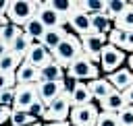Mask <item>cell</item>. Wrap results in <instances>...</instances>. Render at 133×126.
Instances as JSON below:
<instances>
[{
	"label": "cell",
	"mask_w": 133,
	"mask_h": 126,
	"mask_svg": "<svg viewBox=\"0 0 133 126\" xmlns=\"http://www.w3.org/2000/svg\"><path fill=\"white\" fill-rule=\"evenodd\" d=\"M37 99L35 85H15V101L12 109H27Z\"/></svg>",
	"instance_id": "30bf717a"
},
{
	"label": "cell",
	"mask_w": 133,
	"mask_h": 126,
	"mask_svg": "<svg viewBox=\"0 0 133 126\" xmlns=\"http://www.w3.org/2000/svg\"><path fill=\"white\" fill-rule=\"evenodd\" d=\"M39 83V70L21 62L15 70V85H37Z\"/></svg>",
	"instance_id": "5bb4252c"
},
{
	"label": "cell",
	"mask_w": 133,
	"mask_h": 126,
	"mask_svg": "<svg viewBox=\"0 0 133 126\" xmlns=\"http://www.w3.org/2000/svg\"><path fill=\"white\" fill-rule=\"evenodd\" d=\"M10 109H12V107H6V105L0 103V126H4V124L8 122V118H10Z\"/></svg>",
	"instance_id": "8d00e7d4"
},
{
	"label": "cell",
	"mask_w": 133,
	"mask_h": 126,
	"mask_svg": "<svg viewBox=\"0 0 133 126\" xmlns=\"http://www.w3.org/2000/svg\"><path fill=\"white\" fill-rule=\"evenodd\" d=\"M96 126H118L116 114H112V112H100L98 120H96Z\"/></svg>",
	"instance_id": "1f68e13d"
},
{
	"label": "cell",
	"mask_w": 133,
	"mask_h": 126,
	"mask_svg": "<svg viewBox=\"0 0 133 126\" xmlns=\"http://www.w3.org/2000/svg\"><path fill=\"white\" fill-rule=\"evenodd\" d=\"M106 81L110 83V87H112L114 91L123 93L125 89H129V87L133 85V72H131L129 68H118V70L106 74Z\"/></svg>",
	"instance_id": "4fadbf2b"
},
{
	"label": "cell",
	"mask_w": 133,
	"mask_h": 126,
	"mask_svg": "<svg viewBox=\"0 0 133 126\" xmlns=\"http://www.w3.org/2000/svg\"><path fill=\"white\" fill-rule=\"evenodd\" d=\"M123 97H125L127 105H133V85H131L129 89H125V91H123Z\"/></svg>",
	"instance_id": "f35d334b"
},
{
	"label": "cell",
	"mask_w": 133,
	"mask_h": 126,
	"mask_svg": "<svg viewBox=\"0 0 133 126\" xmlns=\"http://www.w3.org/2000/svg\"><path fill=\"white\" fill-rule=\"evenodd\" d=\"M15 87V74H2L0 72V91Z\"/></svg>",
	"instance_id": "e575fe53"
},
{
	"label": "cell",
	"mask_w": 133,
	"mask_h": 126,
	"mask_svg": "<svg viewBox=\"0 0 133 126\" xmlns=\"http://www.w3.org/2000/svg\"><path fill=\"white\" fill-rule=\"evenodd\" d=\"M46 4L54 10V12H58L60 17H69L75 8H77V4H75V0H46Z\"/></svg>",
	"instance_id": "d4e9b609"
},
{
	"label": "cell",
	"mask_w": 133,
	"mask_h": 126,
	"mask_svg": "<svg viewBox=\"0 0 133 126\" xmlns=\"http://www.w3.org/2000/svg\"><path fill=\"white\" fill-rule=\"evenodd\" d=\"M89 21H91V33L108 35V31L112 29V21H110L104 12H100V14H91V17H89Z\"/></svg>",
	"instance_id": "7402d4cb"
},
{
	"label": "cell",
	"mask_w": 133,
	"mask_h": 126,
	"mask_svg": "<svg viewBox=\"0 0 133 126\" xmlns=\"http://www.w3.org/2000/svg\"><path fill=\"white\" fill-rule=\"evenodd\" d=\"M98 114H100V109H98L96 103L71 107V112H69V124L71 126H96Z\"/></svg>",
	"instance_id": "5b68a950"
},
{
	"label": "cell",
	"mask_w": 133,
	"mask_h": 126,
	"mask_svg": "<svg viewBox=\"0 0 133 126\" xmlns=\"http://www.w3.org/2000/svg\"><path fill=\"white\" fill-rule=\"evenodd\" d=\"M114 29L133 31V2H129V6L114 19Z\"/></svg>",
	"instance_id": "603a6c76"
},
{
	"label": "cell",
	"mask_w": 133,
	"mask_h": 126,
	"mask_svg": "<svg viewBox=\"0 0 133 126\" xmlns=\"http://www.w3.org/2000/svg\"><path fill=\"white\" fill-rule=\"evenodd\" d=\"M12 101H15V87H12V89H4V91H0V103H2V105L12 107Z\"/></svg>",
	"instance_id": "836d02e7"
},
{
	"label": "cell",
	"mask_w": 133,
	"mask_h": 126,
	"mask_svg": "<svg viewBox=\"0 0 133 126\" xmlns=\"http://www.w3.org/2000/svg\"><path fill=\"white\" fill-rule=\"evenodd\" d=\"M66 29L64 27H58V29H46L44 31V35H42V39H39V43L48 50V52H52V50H56L58 48V43L66 37Z\"/></svg>",
	"instance_id": "2e32d148"
},
{
	"label": "cell",
	"mask_w": 133,
	"mask_h": 126,
	"mask_svg": "<svg viewBox=\"0 0 133 126\" xmlns=\"http://www.w3.org/2000/svg\"><path fill=\"white\" fill-rule=\"evenodd\" d=\"M52 60V56H50V52L42 45V43H33L29 50H27V54H25V58H23V62L25 64H29V66H33V68H42L44 64H48Z\"/></svg>",
	"instance_id": "7c38bea8"
},
{
	"label": "cell",
	"mask_w": 133,
	"mask_h": 126,
	"mask_svg": "<svg viewBox=\"0 0 133 126\" xmlns=\"http://www.w3.org/2000/svg\"><path fill=\"white\" fill-rule=\"evenodd\" d=\"M87 89H89V93H91V97H94L96 101H102L106 95H110V93L114 91L106 78H94V81H87Z\"/></svg>",
	"instance_id": "ac0fdd59"
},
{
	"label": "cell",
	"mask_w": 133,
	"mask_h": 126,
	"mask_svg": "<svg viewBox=\"0 0 133 126\" xmlns=\"http://www.w3.org/2000/svg\"><path fill=\"white\" fill-rule=\"evenodd\" d=\"M6 8H8V0H0V14H6Z\"/></svg>",
	"instance_id": "60d3db41"
},
{
	"label": "cell",
	"mask_w": 133,
	"mask_h": 126,
	"mask_svg": "<svg viewBox=\"0 0 133 126\" xmlns=\"http://www.w3.org/2000/svg\"><path fill=\"white\" fill-rule=\"evenodd\" d=\"M50 56H52L54 62H58L62 68H66L73 60H77V58L81 56V43H79V37H77L75 33H66V37L58 43L56 50L50 52Z\"/></svg>",
	"instance_id": "7a4b0ae2"
},
{
	"label": "cell",
	"mask_w": 133,
	"mask_h": 126,
	"mask_svg": "<svg viewBox=\"0 0 133 126\" xmlns=\"http://www.w3.org/2000/svg\"><path fill=\"white\" fill-rule=\"evenodd\" d=\"M77 4V8L79 10H83L85 14H100V12H104V8H106V0H79V2H75Z\"/></svg>",
	"instance_id": "cb8c5ba5"
},
{
	"label": "cell",
	"mask_w": 133,
	"mask_h": 126,
	"mask_svg": "<svg viewBox=\"0 0 133 126\" xmlns=\"http://www.w3.org/2000/svg\"><path fill=\"white\" fill-rule=\"evenodd\" d=\"M23 62L21 56L12 54V52H6L2 58H0V72L2 74H15V70L19 68V64Z\"/></svg>",
	"instance_id": "44dd1931"
},
{
	"label": "cell",
	"mask_w": 133,
	"mask_h": 126,
	"mask_svg": "<svg viewBox=\"0 0 133 126\" xmlns=\"http://www.w3.org/2000/svg\"><path fill=\"white\" fill-rule=\"evenodd\" d=\"M8 25V19H6V14H0V29H4Z\"/></svg>",
	"instance_id": "7bdbcfd3"
},
{
	"label": "cell",
	"mask_w": 133,
	"mask_h": 126,
	"mask_svg": "<svg viewBox=\"0 0 133 126\" xmlns=\"http://www.w3.org/2000/svg\"><path fill=\"white\" fill-rule=\"evenodd\" d=\"M39 8L37 0H8V8H6V19L8 23L23 27L27 21H31L35 17Z\"/></svg>",
	"instance_id": "6da1fadb"
},
{
	"label": "cell",
	"mask_w": 133,
	"mask_h": 126,
	"mask_svg": "<svg viewBox=\"0 0 133 126\" xmlns=\"http://www.w3.org/2000/svg\"><path fill=\"white\" fill-rule=\"evenodd\" d=\"M118 126H133V105H125L118 114H116Z\"/></svg>",
	"instance_id": "4dcf8cb0"
},
{
	"label": "cell",
	"mask_w": 133,
	"mask_h": 126,
	"mask_svg": "<svg viewBox=\"0 0 133 126\" xmlns=\"http://www.w3.org/2000/svg\"><path fill=\"white\" fill-rule=\"evenodd\" d=\"M37 21L46 27V29H58V27H66V19L60 17L58 12H54L46 2H39V8L35 12Z\"/></svg>",
	"instance_id": "9c48e42d"
},
{
	"label": "cell",
	"mask_w": 133,
	"mask_h": 126,
	"mask_svg": "<svg viewBox=\"0 0 133 126\" xmlns=\"http://www.w3.org/2000/svg\"><path fill=\"white\" fill-rule=\"evenodd\" d=\"M62 78H64V68L54 60H50L39 68V81H62Z\"/></svg>",
	"instance_id": "d6986e66"
},
{
	"label": "cell",
	"mask_w": 133,
	"mask_h": 126,
	"mask_svg": "<svg viewBox=\"0 0 133 126\" xmlns=\"http://www.w3.org/2000/svg\"><path fill=\"white\" fill-rule=\"evenodd\" d=\"M125 62H127V54H125L123 50H118V48H114V45H108V43L102 48L98 64H100V68H102L106 74H110V72L123 68Z\"/></svg>",
	"instance_id": "277c9868"
},
{
	"label": "cell",
	"mask_w": 133,
	"mask_h": 126,
	"mask_svg": "<svg viewBox=\"0 0 133 126\" xmlns=\"http://www.w3.org/2000/svg\"><path fill=\"white\" fill-rule=\"evenodd\" d=\"M6 52H10V48H8L6 43H2V41H0V58H2V56H4Z\"/></svg>",
	"instance_id": "b9f144b4"
},
{
	"label": "cell",
	"mask_w": 133,
	"mask_h": 126,
	"mask_svg": "<svg viewBox=\"0 0 133 126\" xmlns=\"http://www.w3.org/2000/svg\"><path fill=\"white\" fill-rule=\"evenodd\" d=\"M42 126H71V124H69V120H64V122H46Z\"/></svg>",
	"instance_id": "ab89813d"
},
{
	"label": "cell",
	"mask_w": 133,
	"mask_h": 126,
	"mask_svg": "<svg viewBox=\"0 0 133 126\" xmlns=\"http://www.w3.org/2000/svg\"><path fill=\"white\" fill-rule=\"evenodd\" d=\"M69 112H71V99L66 93H60L50 105H46L44 120L46 122H64V120H69Z\"/></svg>",
	"instance_id": "52a82bcc"
},
{
	"label": "cell",
	"mask_w": 133,
	"mask_h": 126,
	"mask_svg": "<svg viewBox=\"0 0 133 126\" xmlns=\"http://www.w3.org/2000/svg\"><path fill=\"white\" fill-rule=\"evenodd\" d=\"M33 43H39V39H42V35H44V31H46V27L37 21V17H33L31 21H27L25 25H23V29H21Z\"/></svg>",
	"instance_id": "ffe728a7"
},
{
	"label": "cell",
	"mask_w": 133,
	"mask_h": 126,
	"mask_svg": "<svg viewBox=\"0 0 133 126\" xmlns=\"http://www.w3.org/2000/svg\"><path fill=\"white\" fill-rule=\"evenodd\" d=\"M69 99H71V107H79V105L94 103V97H91V93H89V89H87V83H81V81L75 85V89H73V93L69 95Z\"/></svg>",
	"instance_id": "e0dca14e"
},
{
	"label": "cell",
	"mask_w": 133,
	"mask_h": 126,
	"mask_svg": "<svg viewBox=\"0 0 133 126\" xmlns=\"http://www.w3.org/2000/svg\"><path fill=\"white\" fill-rule=\"evenodd\" d=\"M29 126H42V124H39V122H33V124H29Z\"/></svg>",
	"instance_id": "f6af8a7d"
},
{
	"label": "cell",
	"mask_w": 133,
	"mask_h": 126,
	"mask_svg": "<svg viewBox=\"0 0 133 126\" xmlns=\"http://www.w3.org/2000/svg\"><path fill=\"white\" fill-rule=\"evenodd\" d=\"M123 52H131L133 54V31H127V39H125Z\"/></svg>",
	"instance_id": "74e56055"
},
{
	"label": "cell",
	"mask_w": 133,
	"mask_h": 126,
	"mask_svg": "<svg viewBox=\"0 0 133 126\" xmlns=\"http://www.w3.org/2000/svg\"><path fill=\"white\" fill-rule=\"evenodd\" d=\"M21 33V27H17V25H12V23H8L4 29H0V41L2 43H6L8 48H10V43L15 41V37Z\"/></svg>",
	"instance_id": "f546056e"
},
{
	"label": "cell",
	"mask_w": 133,
	"mask_h": 126,
	"mask_svg": "<svg viewBox=\"0 0 133 126\" xmlns=\"http://www.w3.org/2000/svg\"><path fill=\"white\" fill-rule=\"evenodd\" d=\"M44 112H46V105H44L39 99H35V101H33V103L27 107V114H29V116H31L35 122H37L39 118H44Z\"/></svg>",
	"instance_id": "d6a6232c"
},
{
	"label": "cell",
	"mask_w": 133,
	"mask_h": 126,
	"mask_svg": "<svg viewBox=\"0 0 133 126\" xmlns=\"http://www.w3.org/2000/svg\"><path fill=\"white\" fill-rule=\"evenodd\" d=\"M31 45H33V41H31V39L21 31V33L15 37V41L10 43V52H12V54H17V56H21V58H25V54H27V50H29Z\"/></svg>",
	"instance_id": "484cf974"
},
{
	"label": "cell",
	"mask_w": 133,
	"mask_h": 126,
	"mask_svg": "<svg viewBox=\"0 0 133 126\" xmlns=\"http://www.w3.org/2000/svg\"><path fill=\"white\" fill-rule=\"evenodd\" d=\"M4 126H10V124H4Z\"/></svg>",
	"instance_id": "bcb514c9"
},
{
	"label": "cell",
	"mask_w": 133,
	"mask_h": 126,
	"mask_svg": "<svg viewBox=\"0 0 133 126\" xmlns=\"http://www.w3.org/2000/svg\"><path fill=\"white\" fill-rule=\"evenodd\" d=\"M77 83H79V81H75V78H71V76H64V78H62V87H64V93H66V95H71Z\"/></svg>",
	"instance_id": "d590c367"
},
{
	"label": "cell",
	"mask_w": 133,
	"mask_h": 126,
	"mask_svg": "<svg viewBox=\"0 0 133 126\" xmlns=\"http://www.w3.org/2000/svg\"><path fill=\"white\" fill-rule=\"evenodd\" d=\"M129 6V2H125V0H106V8H104V14L110 19V21H114L125 8Z\"/></svg>",
	"instance_id": "4316f807"
},
{
	"label": "cell",
	"mask_w": 133,
	"mask_h": 126,
	"mask_svg": "<svg viewBox=\"0 0 133 126\" xmlns=\"http://www.w3.org/2000/svg\"><path fill=\"white\" fill-rule=\"evenodd\" d=\"M66 25L77 33V37L91 33V21H89V14H85V12L79 10V8H75V10L66 17Z\"/></svg>",
	"instance_id": "8fae6325"
},
{
	"label": "cell",
	"mask_w": 133,
	"mask_h": 126,
	"mask_svg": "<svg viewBox=\"0 0 133 126\" xmlns=\"http://www.w3.org/2000/svg\"><path fill=\"white\" fill-rule=\"evenodd\" d=\"M79 43H81V54L96 64L100 60L102 48L106 45V35H102V33H87V35L79 37Z\"/></svg>",
	"instance_id": "8992f818"
},
{
	"label": "cell",
	"mask_w": 133,
	"mask_h": 126,
	"mask_svg": "<svg viewBox=\"0 0 133 126\" xmlns=\"http://www.w3.org/2000/svg\"><path fill=\"white\" fill-rule=\"evenodd\" d=\"M64 74H66V76H71V78H75V81L85 83V81L100 78V66H98V64H94L89 58H85V56L81 54L77 60H73V62L64 68Z\"/></svg>",
	"instance_id": "3957f363"
},
{
	"label": "cell",
	"mask_w": 133,
	"mask_h": 126,
	"mask_svg": "<svg viewBox=\"0 0 133 126\" xmlns=\"http://www.w3.org/2000/svg\"><path fill=\"white\" fill-rule=\"evenodd\" d=\"M127 68L133 72V54H129V56H127Z\"/></svg>",
	"instance_id": "ee69618b"
},
{
	"label": "cell",
	"mask_w": 133,
	"mask_h": 126,
	"mask_svg": "<svg viewBox=\"0 0 133 126\" xmlns=\"http://www.w3.org/2000/svg\"><path fill=\"white\" fill-rule=\"evenodd\" d=\"M10 126H29L35 120L27 114V109H10V118H8Z\"/></svg>",
	"instance_id": "83f0119b"
},
{
	"label": "cell",
	"mask_w": 133,
	"mask_h": 126,
	"mask_svg": "<svg viewBox=\"0 0 133 126\" xmlns=\"http://www.w3.org/2000/svg\"><path fill=\"white\" fill-rule=\"evenodd\" d=\"M125 39H127V31L114 29V27H112V29L108 31V35H106V43H108V45H114V48H118V50H123Z\"/></svg>",
	"instance_id": "f1b7e54d"
},
{
	"label": "cell",
	"mask_w": 133,
	"mask_h": 126,
	"mask_svg": "<svg viewBox=\"0 0 133 126\" xmlns=\"http://www.w3.org/2000/svg\"><path fill=\"white\" fill-rule=\"evenodd\" d=\"M125 105H127V101H125L123 93H118V91H112V93L106 95L102 101H98V109H102V112H112V114H118Z\"/></svg>",
	"instance_id": "9a60e30c"
},
{
	"label": "cell",
	"mask_w": 133,
	"mask_h": 126,
	"mask_svg": "<svg viewBox=\"0 0 133 126\" xmlns=\"http://www.w3.org/2000/svg\"><path fill=\"white\" fill-rule=\"evenodd\" d=\"M35 91H37V99L44 105H50L60 93H64V87L62 81H39L35 85Z\"/></svg>",
	"instance_id": "ba28073f"
}]
</instances>
